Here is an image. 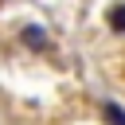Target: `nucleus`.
I'll use <instances>...</instances> for the list:
<instances>
[{
	"instance_id": "nucleus-1",
	"label": "nucleus",
	"mask_w": 125,
	"mask_h": 125,
	"mask_svg": "<svg viewBox=\"0 0 125 125\" xmlns=\"http://www.w3.org/2000/svg\"><path fill=\"white\" fill-rule=\"evenodd\" d=\"M20 39H23L27 47H35V51H43V47H47V35H43V27H35V23H31V27H23V35H20Z\"/></svg>"
},
{
	"instance_id": "nucleus-2",
	"label": "nucleus",
	"mask_w": 125,
	"mask_h": 125,
	"mask_svg": "<svg viewBox=\"0 0 125 125\" xmlns=\"http://www.w3.org/2000/svg\"><path fill=\"white\" fill-rule=\"evenodd\" d=\"M102 117H105L109 125H125V109H121L117 102H105V105H102Z\"/></svg>"
},
{
	"instance_id": "nucleus-3",
	"label": "nucleus",
	"mask_w": 125,
	"mask_h": 125,
	"mask_svg": "<svg viewBox=\"0 0 125 125\" xmlns=\"http://www.w3.org/2000/svg\"><path fill=\"white\" fill-rule=\"evenodd\" d=\"M105 20H109V27H113V31H121V35H125V4H113Z\"/></svg>"
}]
</instances>
